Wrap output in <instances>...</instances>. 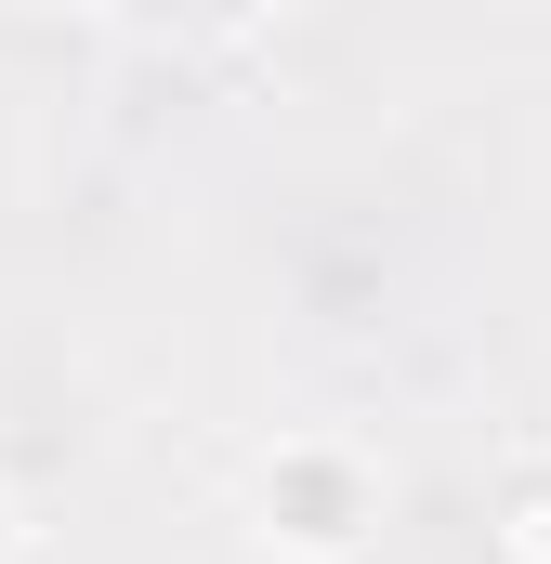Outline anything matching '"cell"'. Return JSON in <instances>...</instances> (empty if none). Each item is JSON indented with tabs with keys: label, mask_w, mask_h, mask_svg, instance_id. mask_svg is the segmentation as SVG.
I'll return each instance as SVG.
<instances>
[{
	"label": "cell",
	"mask_w": 551,
	"mask_h": 564,
	"mask_svg": "<svg viewBox=\"0 0 551 564\" xmlns=\"http://www.w3.org/2000/svg\"><path fill=\"white\" fill-rule=\"evenodd\" d=\"M250 512H263L276 552L342 564V552H368V525H381V473H368L342 433H276L263 473H250Z\"/></svg>",
	"instance_id": "1"
},
{
	"label": "cell",
	"mask_w": 551,
	"mask_h": 564,
	"mask_svg": "<svg viewBox=\"0 0 551 564\" xmlns=\"http://www.w3.org/2000/svg\"><path fill=\"white\" fill-rule=\"evenodd\" d=\"M499 552H512V564H551V459H526V473L499 486Z\"/></svg>",
	"instance_id": "2"
},
{
	"label": "cell",
	"mask_w": 551,
	"mask_h": 564,
	"mask_svg": "<svg viewBox=\"0 0 551 564\" xmlns=\"http://www.w3.org/2000/svg\"><path fill=\"white\" fill-rule=\"evenodd\" d=\"M0 564H13V512H0Z\"/></svg>",
	"instance_id": "3"
}]
</instances>
